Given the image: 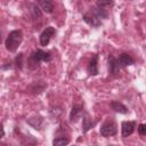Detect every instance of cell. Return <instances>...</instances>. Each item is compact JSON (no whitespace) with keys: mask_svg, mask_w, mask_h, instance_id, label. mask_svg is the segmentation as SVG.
I'll return each instance as SVG.
<instances>
[{"mask_svg":"<svg viewBox=\"0 0 146 146\" xmlns=\"http://www.w3.org/2000/svg\"><path fill=\"white\" fill-rule=\"evenodd\" d=\"M22 40H23V33L21 30H14L11 31L6 41H5V46H6V49L14 52L17 50V48L19 47V44L22 43Z\"/></svg>","mask_w":146,"mask_h":146,"instance_id":"cell-1","label":"cell"},{"mask_svg":"<svg viewBox=\"0 0 146 146\" xmlns=\"http://www.w3.org/2000/svg\"><path fill=\"white\" fill-rule=\"evenodd\" d=\"M49 60H51V54L39 49L34 54H32L29 62H30V65H33V68H35L39 66L41 62H49Z\"/></svg>","mask_w":146,"mask_h":146,"instance_id":"cell-2","label":"cell"},{"mask_svg":"<svg viewBox=\"0 0 146 146\" xmlns=\"http://www.w3.org/2000/svg\"><path fill=\"white\" fill-rule=\"evenodd\" d=\"M116 133V124L115 122L108 120L106 122H104L100 127V135L103 137H111L114 136Z\"/></svg>","mask_w":146,"mask_h":146,"instance_id":"cell-3","label":"cell"},{"mask_svg":"<svg viewBox=\"0 0 146 146\" xmlns=\"http://www.w3.org/2000/svg\"><path fill=\"white\" fill-rule=\"evenodd\" d=\"M55 27L52 26H48L43 30V32L40 34V43L41 46H47L51 39V36L55 34Z\"/></svg>","mask_w":146,"mask_h":146,"instance_id":"cell-4","label":"cell"},{"mask_svg":"<svg viewBox=\"0 0 146 146\" xmlns=\"http://www.w3.org/2000/svg\"><path fill=\"white\" fill-rule=\"evenodd\" d=\"M83 21L87 23V24H89V25H91V26H94V27H98L100 24H102V21L90 10L89 13H87V14H84L83 15Z\"/></svg>","mask_w":146,"mask_h":146,"instance_id":"cell-5","label":"cell"},{"mask_svg":"<svg viewBox=\"0 0 146 146\" xmlns=\"http://www.w3.org/2000/svg\"><path fill=\"white\" fill-rule=\"evenodd\" d=\"M136 128L135 121H124L122 122V137H128L133 133Z\"/></svg>","mask_w":146,"mask_h":146,"instance_id":"cell-6","label":"cell"},{"mask_svg":"<svg viewBox=\"0 0 146 146\" xmlns=\"http://www.w3.org/2000/svg\"><path fill=\"white\" fill-rule=\"evenodd\" d=\"M117 62H119V65L121 67H125V66H129V65H132L135 63L133 58L128 55V54H121L117 58Z\"/></svg>","mask_w":146,"mask_h":146,"instance_id":"cell-7","label":"cell"},{"mask_svg":"<svg viewBox=\"0 0 146 146\" xmlns=\"http://www.w3.org/2000/svg\"><path fill=\"white\" fill-rule=\"evenodd\" d=\"M108 71L110 73L112 74H117L119 71H120V65H119V62L115 57L113 56H110L108 57Z\"/></svg>","mask_w":146,"mask_h":146,"instance_id":"cell-8","label":"cell"},{"mask_svg":"<svg viewBox=\"0 0 146 146\" xmlns=\"http://www.w3.org/2000/svg\"><path fill=\"white\" fill-rule=\"evenodd\" d=\"M97 59H98V56H97V55H94L92 58L90 59L89 64H88V73H89L90 75H97V74H98Z\"/></svg>","mask_w":146,"mask_h":146,"instance_id":"cell-9","label":"cell"},{"mask_svg":"<svg viewBox=\"0 0 146 146\" xmlns=\"http://www.w3.org/2000/svg\"><path fill=\"white\" fill-rule=\"evenodd\" d=\"M38 6L44 13H51L54 9V3L50 0H40V1H38Z\"/></svg>","mask_w":146,"mask_h":146,"instance_id":"cell-10","label":"cell"},{"mask_svg":"<svg viewBox=\"0 0 146 146\" xmlns=\"http://www.w3.org/2000/svg\"><path fill=\"white\" fill-rule=\"evenodd\" d=\"M111 107H112V110H114L117 113H121V114H127L128 113V108L120 102H116V100L112 102L111 103Z\"/></svg>","mask_w":146,"mask_h":146,"instance_id":"cell-11","label":"cell"},{"mask_svg":"<svg viewBox=\"0 0 146 146\" xmlns=\"http://www.w3.org/2000/svg\"><path fill=\"white\" fill-rule=\"evenodd\" d=\"M82 112V106L81 105H74L72 107V111H71V114H70V120L72 122H75L78 120V117L80 116Z\"/></svg>","mask_w":146,"mask_h":146,"instance_id":"cell-12","label":"cell"},{"mask_svg":"<svg viewBox=\"0 0 146 146\" xmlns=\"http://www.w3.org/2000/svg\"><path fill=\"white\" fill-rule=\"evenodd\" d=\"M70 139L66 137H57L52 140V146H67Z\"/></svg>","mask_w":146,"mask_h":146,"instance_id":"cell-13","label":"cell"},{"mask_svg":"<svg viewBox=\"0 0 146 146\" xmlns=\"http://www.w3.org/2000/svg\"><path fill=\"white\" fill-rule=\"evenodd\" d=\"M92 125H94V123L91 122V120L88 116H84L83 117V131L87 132L89 129H91Z\"/></svg>","mask_w":146,"mask_h":146,"instance_id":"cell-14","label":"cell"},{"mask_svg":"<svg viewBox=\"0 0 146 146\" xmlns=\"http://www.w3.org/2000/svg\"><path fill=\"white\" fill-rule=\"evenodd\" d=\"M31 13L33 15V17H40L41 16V9L38 5H31Z\"/></svg>","mask_w":146,"mask_h":146,"instance_id":"cell-15","label":"cell"},{"mask_svg":"<svg viewBox=\"0 0 146 146\" xmlns=\"http://www.w3.org/2000/svg\"><path fill=\"white\" fill-rule=\"evenodd\" d=\"M15 63H16V66L18 68H22L23 67V54H18V56L15 59Z\"/></svg>","mask_w":146,"mask_h":146,"instance_id":"cell-16","label":"cell"},{"mask_svg":"<svg viewBox=\"0 0 146 146\" xmlns=\"http://www.w3.org/2000/svg\"><path fill=\"white\" fill-rule=\"evenodd\" d=\"M138 132L141 136H146V123H141L138 125Z\"/></svg>","mask_w":146,"mask_h":146,"instance_id":"cell-17","label":"cell"},{"mask_svg":"<svg viewBox=\"0 0 146 146\" xmlns=\"http://www.w3.org/2000/svg\"><path fill=\"white\" fill-rule=\"evenodd\" d=\"M111 5H113V2L112 1H98L97 2V6L98 7H104V6H111Z\"/></svg>","mask_w":146,"mask_h":146,"instance_id":"cell-18","label":"cell"}]
</instances>
